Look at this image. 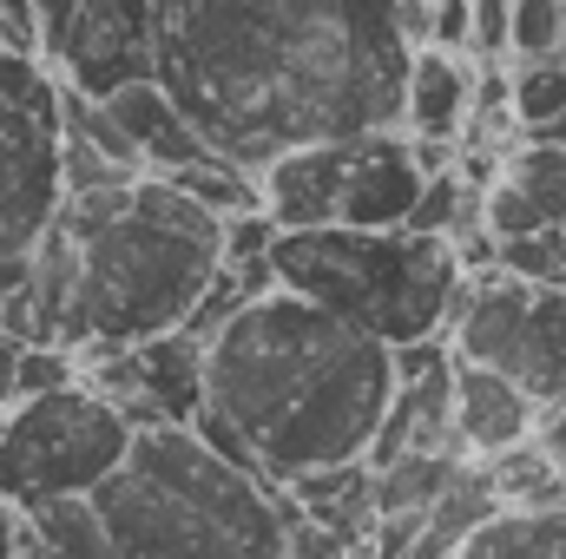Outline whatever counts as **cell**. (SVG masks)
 <instances>
[{
	"instance_id": "83f0119b",
	"label": "cell",
	"mask_w": 566,
	"mask_h": 559,
	"mask_svg": "<svg viewBox=\"0 0 566 559\" xmlns=\"http://www.w3.org/2000/svg\"><path fill=\"white\" fill-rule=\"evenodd\" d=\"M541 454L554 461V474L566 481V402L560 409H547V421H541Z\"/></svg>"
},
{
	"instance_id": "4316f807",
	"label": "cell",
	"mask_w": 566,
	"mask_h": 559,
	"mask_svg": "<svg viewBox=\"0 0 566 559\" xmlns=\"http://www.w3.org/2000/svg\"><path fill=\"white\" fill-rule=\"evenodd\" d=\"M474 27V0H434V40L441 46H468Z\"/></svg>"
},
{
	"instance_id": "9a60e30c",
	"label": "cell",
	"mask_w": 566,
	"mask_h": 559,
	"mask_svg": "<svg viewBox=\"0 0 566 559\" xmlns=\"http://www.w3.org/2000/svg\"><path fill=\"white\" fill-rule=\"evenodd\" d=\"M488 224L494 238H527L566 224V145L521 139L501 151L488 184Z\"/></svg>"
},
{
	"instance_id": "603a6c76",
	"label": "cell",
	"mask_w": 566,
	"mask_h": 559,
	"mask_svg": "<svg viewBox=\"0 0 566 559\" xmlns=\"http://www.w3.org/2000/svg\"><path fill=\"white\" fill-rule=\"evenodd\" d=\"M566 53V0H514V60Z\"/></svg>"
},
{
	"instance_id": "f1b7e54d",
	"label": "cell",
	"mask_w": 566,
	"mask_h": 559,
	"mask_svg": "<svg viewBox=\"0 0 566 559\" xmlns=\"http://www.w3.org/2000/svg\"><path fill=\"white\" fill-rule=\"evenodd\" d=\"M27 547H33V534H27V514L0 500V559H20Z\"/></svg>"
},
{
	"instance_id": "484cf974",
	"label": "cell",
	"mask_w": 566,
	"mask_h": 559,
	"mask_svg": "<svg viewBox=\"0 0 566 559\" xmlns=\"http://www.w3.org/2000/svg\"><path fill=\"white\" fill-rule=\"evenodd\" d=\"M283 507H290V547L283 559H356V547L336 534V527H323V520H310L290 494H283Z\"/></svg>"
},
{
	"instance_id": "5b68a950",
	"label": "cell",
	"mask_w": 566,
	"mask_h": 559,
	"mask_svg": "<svg viewBox=\"0 0 566 559\" xmlns=\"http://www.w3.org/2000/svg\"><path fill=\"white\" fill-rule=\"evenodd\" d=\"M271 264H277L283 289L336 309L343 323L382 336L389 349L448 336L468 296L461 251L422 231H349V224L283 231Z\"/></svg>"
},
{
	"instance_id": "7c38bea8",
	"label": "cell",
	"mask_w": 566,
	"mask_h": 559,
	"mask_svg": "<svg viewBox=\"0 0 566 559\" xmlns=\"http://www.w3.org/2000/svg\"><path fill=\"white\" fill-rule=\"evenodd\" d=\"M541 421L547 402L527 395L514 376L488 369V362H454V434H461V454L468 461H501V454H521L541 441Z\"/></svg>"
},
{
	"instance_id": "6da1fadb",
	"label": "cell",
	"mask_w": 566,
	"mask_h": 559,
	"mask_svg": "<svg viewBox=\"0 0 566 559\" xmlns=\"http://www.w3.org/2000/svg\"><path fill=\"white\" fill-rule=\"evenodd\" d=\"M396 382V349L382 336L296 289L251 296L211 336L205 362V402L251 434L277 487L369 461Z\"/></svg>"
},
{
	"instance_id": "3957f363",
	"label": "cell",
	"mask_w": 566,
	"mask_h": 559,
	"mask_svg": "<svg viewBox=\"0 0 566 559\" xmlns=\"http://www.w3.org/2000/svg\"><path fill=\"white\" fill-rule=\"evenodd\" d=\"M86 500L106 559H283L290 547L283 487L231 467L191 421L139 428L126 467Z\"/></svg>"
},
{
	"instance_id": "44dd1931",
	"label": "cell",
	"mask_w": 566,
	"mask_h": 559,
	"mask_svg": "<svg viewBox=\"0 0 566 559\" xmlns=\"http://www.w3.org/2000/svg\"><path fill=\"white\" fill-rule=\"evenodd\" d=\"M507 277L521 283H547V289H566V231H527V238H501V264Z\"/></svg>"
},
{
	"instance_id": "8fae6325",
	"label": "cell",
	"mask_w": 566,
	"mask_h": 559,
	"mask_svg": "<svg viewBox=\"0 0 566 559\" xmlns=\"http://www.w3.org/2000/svg\"><path fill=\"white\" fill-rule=\"evenodd\" d=\"M434 178L422 165V145L409 139L402 126L389 133H356L349 139V178H343V211L336 224L349 231H409L416 198Z\"/></svg>"
},
{
	"instance_id": "f546056e",
	"label": "cell",
	"mask_w": 566,
	"mask_h": 559,
	"mask_svg": "<svg viewBox=\"0 0 566 559\" xmlns=\"http://www.w3.org/2000/svg\"><path fill=\"white\" fill-rule=\"evenodd\" d=\"M20 559H46V553H40V547H27V553H20Z\"/></svg>"
},
{
	"instance_id": "5bb4252c",
	"label": "cell",
	"mask_w": 566,
	"mask_h": 559,
	"mask_svg": "<svg viewBox=\"0 0 566 559\" xmlns=\"http://www.w3.org/2000/svg\"><path fill=\"white\" fill-rule=\"evenodd\" d=\"M349 139H356V133H349ZM349 139L283 145L277 158L258 171V184H264V211L277 218L283 231L336 224V211H343V178H349Z\"/></svg>"
},
{
	"instance_id": "8992f818",
	"label": "cell",
	"mask_w": 566,
	"mask_h": 559,
	"mask_svg": "<svg viewBox=\"0 0 566 559\" xmlns=\"http://www.w3.org/2000/svg\"><path fill=\"white\" fill-rule=\"evenodd\" d=\"M133 441L139 428L86 376L53 395L13 402L0 415V500L20 514L53 507V500H86L126 467Z\"/></svg>"
},
{
	"instance_id": "4dcf8cb0",
	"label": "cell",
	"mask_w": 566,
	"mask_h": 559,
	"mask_svg": "<svg viewBox=\"0 0 566 559\" xmlns=\"http://www.w3.org/2000/svg\"><path fill=\"white\" fill-rule=\"evenodd\" d=\"M560 231H566V224H560Z\"/></svg>"
},
{
	"instance_id": "9c48e42d",
	"label": "cell",
	"mask_w": 566,
	"mask_h": 559,
	"mask_svg": "<svg viewBox=\"0 0 566 559\" xmlns=\"http://www.w3.org/2000/svg\"><path fill=\"white\" fill-rule=\"evenodd\" d=\"M46 66L86 93L113 99L133 80H158V13L165 0H33Z\"/></svg>"
},
{
	"instance_id": "4fadbf2b",
	"label": "cell",
	"mask_w": 566,
	"mask_h": 559,
	"mask_svg": "<svg viewBox=\"0 0 566 559\" xmlns=\"http://www.w3.org/2000/svg\"><path fill=\"white\" fill-rule=\"evenodd\" d=\"M106 113L119 119V133L133 145L139 171H151V178H178V171H198V165L224 158L218 145L205 139V126L171 99L165 80H133V86H119V93L106 99Z\"/></svg>"
},
{
	"instance_id": "ac0fdd59",
	"label": "cell",
	"mask_w": 566,
	"mask_h": 559,
	"mask_svg": "<svg viewBox=\"0 0 566 559\" xmlns=\"http://www.w3.org/2000/svg\"><path fill=\"white\" fill-rule=\"evenodd\" d=\"M454 559H566V500L501 507Z\"/></svg>"
},
{
	"instance_id": "277c9868",
	"label": "cell",
	"mask_w": 566,
	"mask_h": 559,
	"mask_svg": "<svg viewBox=\"0 0 566 559\" xmlns=\"http://www.w3.org/2000/svg\"><path fill=\"white\" fill-rule=\"evenodd\" d=\"M290 66L283 0H165L158 80L224 158L264 171L277 158V93Z\"/></svg>"
},
{
	"instance_id": "7402d4cb",
	"label": "cell",
	"mask_w": 566,
	"mask_h": 559,
	"mask_svg": "<svg viewBox=\"0 0 566 559\" xmlns=\"http://www.w3.org/2000/svg\"><path fill=\"white\" fill-rule=\"evenodd\" d=\"M86 362L73 349H53V342H20V369H13V402H33V395H53L66 382H80Z\"/></svg>"
},
{
	"instance_id": "ba28073f",
	"label": "cell",
	"mask_w": 566,
	"mask_h": 559,
	"mask_svg": "<svg viewBox=\"0 0 566 559\" xmlns=\"http://www.w3.org/2000/svg\"><path fill=\"white\" fill-rule=\"evenodd\" d=\"M448 342H454V356L514 376L547 409L566 402V289L481 271V277H468V296L448 323Z\"/></svg>"
},
{
	"instance_id": "e0dca14e",
	"label": "cell",
	"mask_w": 566,
	"mask_h": 559,
	"mask_svg": "<svg viewBox=\"0 0 566 559\" xmlns=\"http://www.w3.org/2000/svg\"><path fill=\"white\" fill-rule=\"evenodd\" d=\"M454 362H461V356H454ZM454 362L396 382V402H389L382 434H376V447H369V467H389V461H402V454L461 447V434H454Z\"/></svg>"
},
{
	"instance_id": "7a4b0ae2",
	"label": "cell",
	"mask_w": 566,
	"mask_h": 559,
	"mask_svg": "<svg viewBox=\"0 0 566 559\" xmlns=\"http://www.w3.org/2000/svg\"><path fill=\"white\" fill-rule=\"evenodd\" d=\"M60 224L80 238V309L66 336L80 362L185 329L224 271V218L151 171L66 198Z\"/></svg>"
},
{
	"instance_id": "2e32d148",
	"label": "cell",
	"mask_w": 566,
	"mask_h": 559,
	"mask_svg": "<svg viewBox=\"0 0 566 559\" xmlns=\"http://www.w3.org/2000/svg\"><path fill=\"white\" fill-rule=\"evenodd\" d=\"M474 86H481V66H468L461 46L422 40V46H416V66H409L402 133L461 151V145H468V126H474Z\"/></svg>"
},
{
	"instance_id": "52a82bcc",
	"label": "cell",
	"mask_w": 566,
	"mask_h": 559,
	"mask_svg": "<svg viewBox=\"0 0 566 559\" xmlns=\"http://www.w3.org/2000/svg\"><path fill=\"white\" fill-rule=\"evenodd\" d=\"M66 211V80L0 46V264L33 257V244Z\"/></svg>"
},
{
	"instance_id": "d4e9b609",
	"label": "cell",
	"mask_w": 566,
	"mask_h": 559,
	"mask_svg": "<svg viewBox=\"0 0 566 559\" xmlns=\"http://www.w3.org/2000/svg\"><path fill=\"white\" fill-rule=\"evenodd\" d=\"M468 53H474V66H501V60H514V0H474Z\"/></svg>"
},
{
	"instance_id": "cb8c5ba5",
	"label": "cell",
	"mask_w": 566,
	"mask_h": 559,
	"mask_svg": "<svg viewBox=\"0 0 566 559\" xmlns=\"http://www.w3.org/2000/svg\"><path fill=\"white\" fill-rule=\"evenodd\" d=\"M283 224L258 204V211H238V218H224V264L231 271H264L271 264V251H277Z\"/></svg>"
},
{
	"instance_id": "30bf717a",
	"label": "cell",
	"mask_w": 566,
	"mask_h": 559,
	"mask_svg": "<svg viewBox=\"0 0 566 559\" xmlns=\"http://www.w3.org/2000/svg\"><path fill=\"white\" fill-rule=\"evenodd\" d=\"M205 362H211V342L191 329H171L133 349L93 356L86 382L106 402H119V415L133 428H165V421H191L205 409Z\"/></svg>"
},
{
	"instance_id": "d6986e66",
	"label": "cell",
	"mask_w": 566,
	"mask_h": 559,
	"mask_svg": "<svg viewBox=\"0 0 566 559\" xmlns=\"http://www.w3.org/2000/svg\"><path fill=\"white\" fill-rule=\"evenodd\" d=\"M461 474H468V454H461V447H441V454H402V461L376 467V507H382V520H389V514H428Z\"/></svg>"
},
{
	"instance_id": "ffe728a7",
	"label": "cell",
	"mask_w": 566,
	"mask_h": 559,
	"mask_svg": "<svg viewBox=\"0 0 566 559\" xmlns=\"http://www.w3.org/2000/svg\"><path fill=\"white\" fill-rule=\"evenodd\" d=\"M566 113V53L547 60H514V126L541 133Z\"/></svg>"
}]
</instances>
